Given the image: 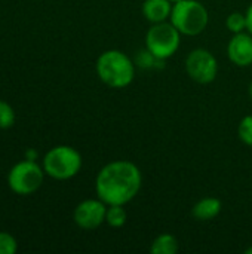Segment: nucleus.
Wrapping results in <instances>:
<instances>
[{
    "mask_svg": "<svg viewBox=\"0 0 252 254\" xmlns=\"http://www.w3.org/2000/svg\"><path fill=\"white\" fill-rule=\"evenodd\" d=\"M15 124V110L10 104L0 100V129H7Z\"/></svg>",
    "mask_w": 252,
    "mask_h": 254,
    "instance_id": "2eb2a0df",
    "label": "nucleus"
},
{
    "mask_svg": "<svg viewBox=\"0 0 252 254\" xmlns=\"http://www.w3.org/2000/svg\"><path fill=\"white\" fill-rule=\"evenodd\" d=\"M163 60H157L149 49L146 51H140L135 57V65H140L143 68H150V67H156V64L162 63Z\"/></svg>",
    "mask_w": 252,
    "mask_h": 254,
    "instance_id": "f3484780",
    "label": "nucleus"
},
{
    "mask_svg": "<svg viewBox=\"0 0 252 254\" xmlns=\"http://www.w3.org/2000/svg\"><path fill=\"white\" fill-rule=\"evenodd\" d=\"M181 45V33L171 21L153 24L146 34V49L157 60H168L177 54Z\"/></svg>",
    "mask_w": 252,
    "mask_h": 254,
    "instance_id": "39448f33",
    "label": "nucleus"
},
{
    "mask_svg": "<svg viewBox=\"0 0 252 254\" xmlns=\"http://www.w3.org/2000/svg\"><path fill=\"white\" fill-rule=\"evenodd\" d=\"M247 254H252V247H250V249H247V252H245Z\"/></svg>",
    "mask_w": 252,
    "mask_h": 254,
    "instance_id": "4be33fe9",
    "label": "nucleus"
},
{
    "mask_svg": "<svg viewBox=\"0 0 252 254\" xmlns=\"http://www.w3.org/2000/svg\"><path fill=\"white\" fill-rule=\"evenodd\" d=\"M123 207L125 205H107L105 223L110 228L119 229V228L125 226V223L128 220V214H126V210Z\"/></svg>",
    "mask_w": 252,
    "mask_h": 254,
    "instance_id": "ddd939ff",
    "label": "nucleus"
},
{
    "mask_svg": "<svg viewBox=\"0 0 252 254\" xmlns=\"http://www.w3.org/2000/svg\"><path fill=\"white\" fill-rule=\"evenodd\" d=\"M180 250V243L172 234H160L150 246L151 254H175Z\"/></svg>",
    "mask_w": 252,
    "mask_h": 254,
    "instance_id": "f8f14e48",
    "label": "nucleus"
},
{
    "mask_svg": "<svg viewBox=\"0 0 252 254\" xmlns=\"http://www.w3.org/2000/svg\"><path fill=\"white\" fill-rule=\"evenodd\" d=\"M223 210V204L218 198L215 196H206L199 199L193 208H192V214L196 220L199 222H211L214 219H217L220 216Z\"/></svg>",
    "mask_w": 252,
    "mask_h": 254,
    "instance_id": "9d476101",
    "label": "nucleus"
},
{
    "mask_svg": "<svg viewBox=\"0 0 252 254\" xmlns=\"http://www.w3.org/2000/svg\"><path fill=\"white\" fill-rule=\"evenodd\" d=\"M45 176L46 173L42 165L36 161L24 159L15 164L7 173V186L13 193L27 196L42 188Z\"/></svg>",
    "mask_w": 252,
    "mask_h": 254,
    "instance_id": "423d86ee",
    "label": "nucleus"
},
{
    "mask_svg": "<svg viewBox=\"0 0 252 254\" xmlns=\"http://www.w3.org/2000/svg\"><path fill=\"white\" fill-rule=\"evenodd\" d=\"M172 12V3L169 0H144L143 15L151 24L169 21Z\"/></svg>",
    "mask_w": 252,
    "mask_h": 254,
    "instance_id": "9b49d317",
    "label": "nucleus"
},
{
    "mask_svg": "<svg viewBox=\"0 0 252 254\" xmlns=\"http://www.w3.org/2000/svg\"><path fill=\"white\" fill-rule=\"evenodd\" d=\"M226 27L230 33H242L247 31V16L242 12H232L226 19Z\"/></svg>",
    "mask_w": 252,
    "mask_h": 254,
    "instance_id": "4468645a",
    "label": "nucleus"
},
{
    "mask_svg": "<svg viewBox=\"0 0 252 254\" xmlns=\"http://www.w3.org/2000/svg\"><path fill=\"white\" fill-rule=\"evenodd\" d=\"M169 21L184 36H198L209 22V12L199 0H181L172 4Z\"/></svg>",
    "mask_w": 252,
    "mask_h": 254,
    "instance_id": "20e7f679",
    "label": "nucleus"
},
{
    "mask_svg": "<svg viewBox=\"0 0 252 254\" xmlns=\"http://www.w3.org/2000/svg\"><path fill=\"white\" fill-rule=\"evenodd\" d=\"M24 159H28V161H37L39 159V152L33 147L27 149L25 153H24Z\"/></svg>",
    "mask_w": 252,
    "mask_h": 254,
    "instance_id": "6ab92c4d",
    "label": "nucleus"
},
{
    "mask_svg": "<svg viewBox=\"0 0 252 254\" xmlns=\"http://www.w3.org/2000/svg\"><path fill=\"white\" fill-rule=\"evenodd\" d=\"M107 204L100 198L85 199L77 204L73 213L74 223L83 231H94L105 223Z\"/></svg>",
    "mask_w": 252,
    "mask_h": 254,
    "instance_id": "6e6552de",
    "label": "nucleus"
},
{
    "mask_svg": "<svg viewBox=\"0 0 252 254\" xmlns=\"http://www.w3.org/2000/svg\"><path fill=\"white\" fill-rule=\"evenodd\" d=\"M238 135L241 141L247 146L252 147V115L245 116L238 127Z\"/></svg>",
    "mask_w": 252,
    "mask_h": 254,
    "instance_id": "dca6fc26",
    "label": "nucleus"
},
{
    "mask_svg": "<svg viewBox=\"0 0 252 254\" xmlns=\"http://www.w3.org/2000/svg\"><path fill=\"white\" fill-rule=\"evenodd\" d=\"M169 1H171V3L174 4V3H178V1H181V0H169Z\"/></svg>",
    "mask_w": 252,
    "mask_h": 254,
    "instance_id": "5701e85b",
    "label": "nucleus"
},
{
    "mask_svg": "<svg viewBox=\"0 0 252 254\" xmlns=\"http://www.w3.org/2000/svg\"><path fill=\"white\" fill-rule=\"evenodd\" d=\"M16 250H18L16 240L7 232H0V254H15Z\"/></svg>",
    "mask_w": 252,
    "mask_h": 254,
    "instance_id": "a211bd4d",
    "label": "nucleus"
},
{
    "mask_svg": "<svg viewBox=\"0 0 252 254\" xmlns=\"http://www.w3.org/2000/svg\"><path fill=\"white\" fill-rule=\"evenodd\" d=\"M186 71L192 80L206 85L215 80L218 74V61L211 51L198 48L187 55Z\"/></svg>",
    "mask_w": 252,
    "mask_h": 254,
    "instance_id": "0eeeda50",
    "label": "nucleus"
},
{
    "mask_svg": "<svg viewBox=\"0 0 252 254\" xmlns=\"http://www.w3.org/2000/svg\"><path fill=\"white\" fill-rule=\"evenodd\" d=\"M229 60L238 67H250L252 64V36L248 31L236 33L227 45Z\"/></svg>",
    "mask_w": 252,
    "mask_h": 254,
    "instance_id": "1a4fd4ad",
    "label": "nucleus"
},
{
    "mask_svg": "<svg viewBox=\"0 0 252 254\" xmlns=\"http://www.w3.org/2000/svg\"><path fill=\"white\" fill-rule=\"evenodd\" d=\"M245 16H247V31L252 36V3L248 6V9L245 12Z\"/></svg>",
    "mask_w": 252,
    "mask_h": 254,
    "instance_id": "aec40b11",
    "label": "nucleus"
},
{
    "mask_svg": "<svg viewBox=\"0 0 252 254\" xmlns=\"http://www.w3.org/2000/svg\"><path fill=\"white\" fill-rule=\"evenodd\" d=\"M83 165L82 155L71 146L59 144L46 152L43 158V170L53 180H70L76 177Z\"/></svg>",
    "mask_w": 252,
    "mask_h": 254,
    "instance_id": "7ed1b4c3",
    "label": "nucleus"
},
{
    "mask_svg": "<svg viewBox=\"0 0 252 254\" xmlns=\"http://www.w3.org/2000/svg\"><path fill=\"white\" fill-rule=\"evenodd\" d=\"M143 186L140 168L126 159H116L105 164L97 174V196L107 205H126L131 202Z\"/></svg>",
    "mask_w": 252,
    "mask_h": 254,
    "instance_id": "f257e3e1",
    "label": "nucleus"
},
{
    "mask_svg": "<svg viewBox=\"0 0 252 254\" xmlns=\"http://www.w3.org/2000/svg\"><path fill=\"white\" fill-rule=\"evenodd\" d=\"M248 92H250V95H251V98H252V80H251V83H250V88H248Z\"/></svg>",
    "mask_w": 252,
    "mask_h": 254,
    "instance_id": "412c9836",
    "label": "nucleus"
},
{
    "mask_svg": "<svg viewBox=\"0 0 252 254\" xmlns=\"http://www.w3.org/2000/svg\"><path fill=\"white\" fill-rule=\"evenodd\" d=\"M95 70L100 80L108 88L123 89L134 82L135 61L119 49H108L97 58Z\"/></svg>",
    "mask_w": 252,
    "mask_h": 254,
    "instance_id": "f03ea898",
    "label": "nucleus"
}]
</instances>
